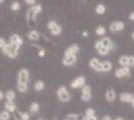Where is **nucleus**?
<instances>
[{"instance_id":"nucleus-5","label":"nucleus","mask_w":134,"mask_h":120,"mask_svg":"<svg viewBox=\"0 0 134 120\" xmlns=\"http://www.w3.org/2000/svg\"><path fill=\"white\" fill-rule=\"evenodd\" d=\"M9 43H10L11 45L17 46V47H19V48H20L23 44V39L18 34H13L11 37H10Z\"/></svg>"},{"instance_id":"nucleus-14","label":"nucleus","mask_w":134,"mask_h":120,"mask_svg":"<svg viewBox=\"0 0 134 120\" xmlns=\"http://www.w3.org/2000/svg\"><path fill=\"white\" fill-rule=\"evenodd\" d=\"M133 99H134L133 95L130 94V93L124 92V93H121V94H120V100H121L122 102H132Z\"/></svg>"},{"instance_id":"nucleus-20","label":"nucleus","mask_w":134,"mask_h":120,"mask_svg":"<svg viewBox=\"0 0 134 120\" xmlns=\"http://www.w3.org/2000/svg\"><path fill=\"white\" fill-rule=\"evenodd\" d=\"M112 69V63L110 61H105L102 63V70L104 72H108Z\"/></svg>"},{"instance_id":"nucleus-49","label":"nucleus","mask_w":134,"mask_h":120,"mask_svg":"<svg viewBox=\"0 0 134 120\" xmlns=\"http://www.w3.org/2000/svg\"><path fill=\"white\" fill-rule=\"evenodd\" d=\"M37 120H45V119H42V118H38Z\"/></svg>"},{"instance_id":"nucleus-35","label":"nucleus","mask_w":134,"mask_h":120,"mask_svg":"<svg viewBox=\"0 0 134 120\" xmlns=\"http://www.w3.org/2000/svg\"><path fill=\"white\" fill-rule=\"evenodd\" d=\"M81 99L83 101H89L91 99V94H87V95H81Z\"/></svg>"},{"instance_id":"nucleus-45","label":"nucleus","mask_w":134,"mask_h":120,"mask_svg":"<svg viewBox=\"0 0 134 120\" xmlns=\"http://www.w3.org/2000/svg\"><path fill=\"white\" fill-rule=\"evenodd\" d=\"M131 103H132V106H133V107H134V99H133V100H132V102H131Z\"/></svg>"},{"instance_id":"nucleus-10","label":"nucleus","mask_w":134,"mask_h":120,"mask_svg":"<svg viewBox=\"0 0 134 120\" xmlns=\"http://www.w3.org/2000/svg\"><path fill=\"white\" fill-rule=\"evenodd\" d=\"M77 60L76 55H72V56H64V58L62 59V64L65 66H71L73 64H75Z\"/></svg>"},{"instance_id":"nucleus-42","label":"nucleus","mask_w":134,"mask_h":120,"mask_svg":"<svg viewBox=\"0 0 134 120\" xmlns=\"http://www.w3.org/2000/svg\"><path fill=\"white\" fill-rule=\"evenodd\" d=\"M129 19H130V20H133L134 21V12H132V13L129 15Z\"/></svg>"},{"instance_id":"nucleus-12","label":"nucleus","mask_w":134,"mask_h":120,"mask_svg":"<svg viewBox=\"0 0 134 120\" xmlns=\"http://www.w3.org/2000/svg\"><path fill=\"white\" fill-rule=\"evenodd\" d=\"M101 43H102V47H104V48H107V49H109V50H111L113 49V47H114V43L111 41L110 38H108V37H104L103 39H101Z\"/></svg>"},{"instance_id":"nucleus-16","label":"nucleus","mask_w":134,"mask_h":120,"mask_svg":"<svg viewBox=\"0 0 134 120\" xmlns=\"http://www.w3.org/2000/svg\"><path fill=\"white\" fill-rule=\"evenodd\" d=\"M28 38L30 40H38L39 39V33H38V31H36V30H31L29 33H28Z\"/></svg>"},{"instance_id":"nucleus-25","label":"nucleus","mask_w":134,"mask_h":120,"mask_svg":"<svg viewBox=\"0 0 134 120\" xmlns=\"http://www.w3.org/2000/svg\"><path fill=\"white\" fill-rule=\"evenodd\" d=\"M51 32V34L52 35H54V36H57V35H59L60 33L62 32V28H61V26H59V25H57L55 28L53 29V30H51L50 31Z\"/></svg>"},{"instance_id":"nucleus-24","label":"nucleus","mask_w":134,"mask_h":120,"mask_svg":"<svg viewBox=\"0 0 134 120\" xmlns=\"http://www.w3.org/2000/svg\"><path fill=\"white\" fill-rule=\"evenodd\" d=\"M17 89L19 92H22V93H25L28 89V85H25V84H20V83H17Z\"/></svg>"},{"instance_id":"nucleus-1","label":"nucleus","mask_w":134,"mask_h":120,"mask_svg":"<svg viewBox=\"0 0 134 120\" xmlns=\"http://www.w3.org/2000/svg\"><path fill=\"white\" fill-rule=\"evenodd\" d=\"M41 10H42V5H41V4H36V5L32 6V7L27 11L26 18H27L28 23H29L31 26L34 25L35 19L37 17V15L41 12Z\"/></svg>"},{"instance_id":"nucleus-26","label":"nucleus","mask_w":134,"mask_h":120,"mask_svg":"<svg viewBox=\"0 0 134 120\" xmlns=\"http://www.w3.org/2000/svg\"><path fill=\"white\" fill-rule=\"evenodd\" d=\"M95 32H96L97 35H100L101 36V35H104L106 33V29L104 28L103 26H99V27L96 28V31H95Z\"/></svg>"},{"instance_id":"nucleus-36","label":"nucleus","mask_w":134,"mask_h":120,"mask_svg":"<svg viewBox=\"0 0 134 120\" xmlns=\"http://www.w3.org/2000/svg\"><path fill=\"white\" fill-rule=\"evenodd\" d=\"M95 48L97 49V51L102 48V43H101V41H97V42L95 43Z\"/></svg>"},{"instance_id":"nucleus-33","label":"nucleus","mask_w":134,"mask_h":120,"mask_svg":"<svg viewBox=\"0 0 134 120\" xmlns=\"http://www.w3.org/2000/svg\"><path fill=\"white\" fill-rule=\"evenodd\" d=\"M29 114H28L27 112H23V113H21V115H20V119L21 120H29Z\"/></svg>"},{"instance_id":"nucleus-11","label":"nucleus","mask_w":134,"mask_h":120,"mask_svg":"<svg viewBox=\"0 0 134 120\" xmlns=\"http://www.w3.org/2000/svg\"><path fill=\"white\" fill-rule=\"evenodd\" d=\"M85 84V78L83 76H79L76 79H74L71 82V87L72 88H78V87H83Z\"/></svg>"},{"instance_id":"nucleus-4","label":"nucleus","mask_w":134,"mask_h":120,"mask_svg":"<svg viewBox=\"0 0 134 120\" xmlns=\"http://www.w3.org/2000/svg\"><path fill=\"white\" fill-rule=\"evenodd\" d=\"M57 96L59 98V100L62 102H67L70 100V94L67 91L65 86H61L57 89Z\"/></svg>"},{"instance_id":"nucleus-27","label":"nucleus","mask_w":134,"mask_h":120,"mask_svg":"<svg viewBox=\"0 0 134 120\" xmlns=\"http://www.w3.org/2000/svg\"><path fill=\"white\" fill-rule=\"evenodd\" d=\"M87 94H91V88L89 85H84L82 87V95H87Z\"/></svg>"},{"instance_id":"nucleus-2","label":"nucleus","mask_w":134,"mask_h":120,"mask_svg":"<svg viewBox=\"0 0 134 120\" xmlns=\"http://www.w3.org/2000/svg\"><path fill=\"white\" fill-rule=\"evenodd\" d=\"M2 50H3V53L5 54L6 56H8L9 58H15L18 55L19 47L11 45L10 43H8V44H6V46Z\"/></svg>"},{"instance_id":"nucleus-6","label":"nucleus","mask_w":134,"mask_h":120,"mask_svg":"<svg viewBox=\"0 0 134 120\" xmlns=\"http://www.w3.org/2000/svg\"><path fill=\"white\" fill-rule=\"evenodd\" d=\"M89 65L91 68H93L95 71H97V72L103 71V70H102V63H101L97 58H92V59H90Z\"/></svg>"},{"instance_id":"nucleus-46","label":"nucleus","mask_w":134,"mask_h":120,"mask_svg":"<svg viewBox=\"0 0 134 120\" xmlns=\"http://www.w3.org/2000/svg\"><path fill=\"white\" fill-rule=\"evenodd\" d=\"M115 120H123V119H122V118H116Z\"/></svg>"},{"instance_id":"nucleus-9","label":"nucleus","mask_w":134,"mask_h":120,"mask_svg":"<svg viewBox=\"0 0 134 120\" xmlns=\"http://www.w3.org/2000/svg\"><path fill=\"white\" fill-rule=\"evenodd\" d=\"M79 51V46L77 44H72L67 48L65 52H64V55L65 56H72V55H76V53Z\"/></svg>"},{"instance_id":"nucleus-31","label":"nucleus","mask_w":134,"mask_h":120,"mask_svg":"<svg viewBox=\"0 0 134 120\" xmlns=\"http://www.w3.org/2000/svg\"><path fill=\"white\" fill-rule=\"evenodd\" d=\"M94 109L93 108H88L86 109V111H85V117H90V116H94Z\"/></svg>"},{"instance_id":"nucleus-32","label":"nucleus","mask_w":134,"mask_h":120,"mask_svg":"<svg viewBox=\"0 0 134 120\" xmlns=\"http://www.w3.org/2000/svg\"><path fill=\"white\" fill-rule=\"evenodd\" d=\"M109 49H107V48H104V47H102L101 49H99L98 50V53L100 54V55H102V56H105V55H107L108 53H109Z\"/></svg>"},{"instance_id":"nucleus-43","label":"nucleus","mask_w":134,"mask_h":120,"mask_svg":"<svg viewBox=\"0 0 134 120\" xmlns=\"http://www.w3.org/2000/svg\"><path fill=\"white\" fill-rule=\"evenodd\" d=\"M3 98H4V93L0 90V100H2Z\"/></svg>"},{"instance_id":"nucleus-29","label":"nucleus","mask_w":134,"mask_h":120,"mask_svg":"<svg viewBox=\"0 0 134 120\" xmlns=\"http://www.w3.org/2000/svg\"><path fill=\"white\" fill-rule=\"evenodd\" d=\"M57 25H58V24H57V22L53 21V20H51V21H49V22L47 23V28L51 31V30H53V29L55 28Z\"/></svg>"},{"instance_id":"nucleus-28","label":"nucleus","mask_w":134,"mask_h":120,"mask_svg":"<svg viewBox=\"0 0 134 120\" xmlns=\"http://www.w3.org/2000/svg\"><path fill=\"white\" fill-rule=\"evenodd\" d=\"M10 8H11L12 10H14V11H17V10H19V9H20V3H19V2H17V1H14V2H12L11 3Z\"/></svg>"},{"instance_id":"nucleus-40","label":"nucleus","mask_w":134,"mask_h":120,"mask_svg":"<svg viewBox=\"0 0 134 120\" xmlns=\"http://www.w3.org/2000/svg\"><path fill=\"white\" fill-rule=\"evenodd\" d=\"M38 55H39L40 57H43V56L45 55V51L44 50H40V51L38 52Z\"/></svg>"},{"instance_id":"nucleus-17","label":"nucleus","mask_w":134,"mask_h":120,"mask_svg":"<svg viewBox=\"0 0 134 120\" xmlns=\"http://www.w3.org/2000/svg\"><path fill=\"white\" fill-rule=\"evenodd\" d=\"M44 87H45V84L42 80H38V81H36V82H35V84H34V89H35L36 91H41V90H43V89H44Z\"/></svg>"},{"instance_id":"nucleus-13","label":"nucleus","mask_w":134,"mask_h":120,"mask_svg":"<svg viewBox=\"0 0 134 120\" xmlns=\"http://www.w3.org/2000/svg\"><path fill=\"white\" fill-rule=\"evenodd\" d=\"M105 97H106L107 101H109V102L114 101V99L116 97V93H115L113 88H108L107 89L106 93H105Z\"/></svg>"},{"instance_id":"nucleus-39","label":"nucleus","mask_w":134,"mask_h":120,"mask_svg":"<svg viewBox=\"0 0 134 120\" xmlns=\"http://www.w3.org/2000/svg\"><path fill=\"white\" fill-rule=\"evenodd\" d=\"M82 120H97V117L96 116H90V117H84Z\"/></svg>"},{"instance_id":"nucleus-44","label":"nucleus","mask_w":134,"mask_h":120,"mask_svg":"<svg viewBox=\"0 0 134 120\" xmlns=\"http://www.w3.org/2000/svg\"><path fill=\"white\" fill-rule=\"evenodd\" d=\"M82 35H83L84 37H87V35H88V32H87V31H83Z\"/></svg>"},{"instance_id":"nucleus-38","label":"nucleus","mask_w":134,"mask_h":120,"mask_svg":"<svg viewBox=\"0 0 134 120\" xmlns=\"http://www.w3.org/2000/svg\"><path fill=\"white\" fill-rule=\"evenodd\" d=\"M24 2H25L26 4H29V5L34 6V4H35V0H25Z\"/></svg>"},{"instance_id":"nucleus-7","label":"nucleus","mask_w":134,"mask_h":120,"mask_svg":"<svg viewBox=\"0 0 134 120\" xmlns=\"http://www.w3.org/2000/svg\"><path fill=\"white\" fill-rule=\"evenodd\" d=\"M130 75V68L128 66H125V67H122V68H119L115 71V76L117 78H121V77H124V76H129Z\"/></svg>"},{"instance_id":"nucleus-3","label":"nucleus","mask_w":134,"mask_h":120,"mask_svg":"<svg viewBox=\"0 0 134 120\" xmlns=\"http://www.w3.org/2000/svg\"><path fill=\"white\" fill-rule=\"evenodd\" d=\"M28 80H29V71H28L26 68H22L19 72H18V76H17V83L27 85Z\"/></svg>"},{"instance_id":"nucleus-19","label":"nucleus","mask_w":134,"mask_h":120,"mask_svg":"<svg viewBox=\"0 0 134 120\" xmlns=\"http://www.w3.org/2000/svg\"><path fill=\"white\" fill-rule=\"evenodd\" d=\"M15 97H16V94H15V92L13 91V90H8V91L6 92L5 98L7 101H13Z\"/></svg>"},{"instance_id":"nucleus-8","label":"nucleus","mask_w":134,"mask_h":120,"mask_svg":"<svg viewBox=\"0 0 134 120\" xmlns=\"http://www.w3.org/2000/svg\"><path fill=\"white\" fill-rule=\"evenodd\" d=\"M109 28L112 32H118V31H121L124 29V23L122 21H114L110 24Z\"/></svg>"},{"instance_id":"nucleus-48","label":"nucleus","mask_w":134,"mask_h":120,"mask_svg":"<svg viewBox=\"0 0 134 120\" xmlns=\"http://www.w3.org/2000/svg\"><path fill=\"white\" fill-rule=\"evenodd\" d=\"M3 2H4L3 0H0V3H3Z\"/></svg>"},{"instance_id":"nucleus-23","label":"nucleus","mask_w":134,"mask_h":120,"mask_svg":"<svg viewBox=\"0 0 134 120\" xmlns=\"http://www.w3.org/2000/svg\"><path fill=\"white\" fill-rule=\"evenodd\" d=\"M30 111L33 112V113L38 112V111H39V104H38L37 102L31 103V104H30Z\"/></svg>"},{"instance_id":"nucleus-34","label":"nucleus","mask_w":134,"mask_h":120,"mask_svg":"<svg viewBox=\"0 0 134 120\" xmlns=\"http://www.w3.org/2000/svg\"><path fill=\"white\" fill-rule=\"evenodd\" d=\"M6 41L4 38H2V37H0V49H3L4 47L6 46Z\"/></svg>"},{"instance_id":"nucleus-15","label":"nucleus","mask_w":134,"mask_h":120,"mask_svg":"<svg viewBox=\"0 0 134 120\" xmlns=\"http://www.w3.org/2000/svg\"><path fill=\"white\" fill-rule=\"evenodd\" d=\"M5 110L8 112H15L16 111V105L13 101H6L5 103Z\"/></svg>"},{"instance_id":"nucleus-18","label":"nucleus","mask_w":134,"mask_h":120,"mask_svg":"<svg viewBox=\"0 0 134 120\" xmlns=\"http://www.w3.org/2000/svg\"><path fill=\"white\" fill-rule=\"evenodd\" d=\"M128 62H129V56H126V55H122L119 57V64L122 65L123 67L125 66H128Z\"/></svg>"},{"instance_id":"nucleus-37","label":"nucleus","mask_w":134,"mask_h":120,"mask_svg":"<svg viewBox=\"0 0 134 120\" xmlns=\"http://www.w3.org/2000/svg\"><path fill=\"white\" fill-rule=\"evenodd\" d=\"M128 66H134V56H129Z\"/></svg>"},{"instance_id":"nucleus-21","label":"nucleus","mask_w":134,"mask_h":120,"mask_svg":"<svg viewBox=\"0 0 134 120\" xmlns=\"http://www.w3.org/2000/svg\"><path fill=\"white\" fill-rule=\"evenodd\" d=\"M105 10H106V8H105V6L103 5V4H98V5L96 6V8H95V11L97 14H104L105 13Z\"/></svg>"},{"instance_id":"nucleus-47","label":"nucleus","mask_w":134,"mask_h":120,"mask_svg":"<svg viewBox=\"0 0 134 120\" xmlns=\"http://www.w3.org/2000/svg\"><path fill=\"white\" fill-rule=\"evenodd\" d=\"M132 38L134 39V31H133V33H132Z\"/></svg>"},{"instance_id":"nucleus-30","label":"nucleus","mask_w":134,"mask_h":120,"mask_svg":"<svg viewBox=\"0 0 134 120\" xmlns=\"http://www.w3.org/2000/svg\"><path fill=\"white\" fill-rule=\"evenodd\" d=\"M78 118H79V115L71 113V114H67L66 119L65 120H78Z\"/></svg>"},{"instance_id":"nucleus-22","label":"nucleus","mask_w":134,"mask_h":120,"mask_svg":"<svg viewBox=\"0 0 134 120\" xmlns=\"http://www.w3.org/2000/svg\"><path fill=\"white\" fill-rule=\"evenodd\" d=\"M10 118V113L7 110H3L0 112V120H8Z\"/></svg>"},{"instance_id":"nucleus-41","label":"nucleus","mask_w":134,"mask_h":120,"mask_svg":"<svg viewBox=\"0 0 134 120\" xmlns=\"http://www.w3.org/2000/svg\"><path fill=\"white\" fill-rule=\"evenodd\" d=\"M101 120H111V117L110 116H107V115H105V116H103L102 117V119Z\"/></svg>"}]
</instances>
